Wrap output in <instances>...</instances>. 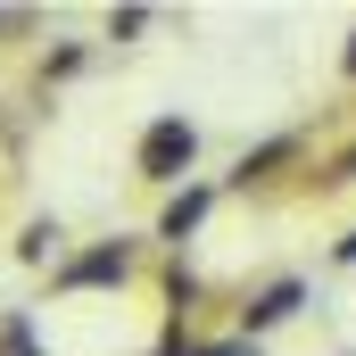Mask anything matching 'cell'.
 I'll use <instances>...</instances> for the list:
<instances>
[{
    "label": "cell",
    "instance_id": "6da1fadb",
    "mask_svg": "<svg viewBox=\"0 0 356 356\" xmlns=\"http://www.w3.org/2000/svg\"><path fill=\"white\" fill-rule=\"evenodd\" d=\"M191 158H199V133H191L182 116H158V124L141 133V175H149V182H175Z\"/></svg>",
    "mask_w": 356,
    "mask_h": 356
},
{
    "label": "cell",
    "instance_id": "7a4b0ae2",
    "mask_svg": "<svg viewBox=\"0 0 356 356\" xmlns=\"http://www.w3.org/2000/svg\"><path fill=\"white\" fill-rule=\"evenodd\" d=\"M124 266H133V249H124V241H108V249H91V257H75V266H67V290H91V282H124Z\"/></svg>",
    "mask_w": 356,
    "mask_h": 356
},
{
    "label": "cell",
    "instance_id": "3957f363",
    "mask_svg": "<svg viewBox=\"0 0 356 356\" xmlns=\"http://www.w3.org/2000/svg\"><path fill=\"white\" fill-rule=\"evenodd\" d=\"M298 298H307V290H298V282H273L266 298H257V307H249V332H266V323H282V315H298Z\"/></svg>",
    "mask_w": 356,
    "mask_h": 356
},
{
    "label": "cell",
    "instance_id": "277c9868",
    "mask_svg": "<svg viewBox=\"0 0 356 356\" xmlns=\"http://www.w3.org/2000/svg\"><path fill=\"white\" fill-rule=\"evenodd\" d=\"M199 216H207V191H182L175 207H166V241H182V232H199Z\"/></svg>",
    "mask_w": 356,
    "mask_h": 356
},
{
    "label": "cell",
    "instance_id": "5b68a950",
    "mask_svg": "<svg viewBox=\"0 0 356 356\" xmlns=\"http://www.w3.org/2000/svg\"><path fill=\"white\" fill-rule=\"evenodd\" d=\"M50 249H58V224H33V232H25V241H17V257H25V266H42V257H50Z\"/></svg>",
    "mask_w": 356,
    "mask_h": 356
},
{
    "label": "cell",
    "instance_id": "8992f818",
    "mask_svg": "<svg viewBox=\"0 0 356 356\" xmlns=\"http://www.w3.org/2000/svg\"><path fill=\"white\" fill-rule=\"evenodd\" d=\"M0 356H33V332H25V323H8V332H0Z\"/></svg>",
    "mask_w": 356,
    "mask_h": 356
},
{
    "label": "cell",
    "instance_id": "52a82bcc",
    "mask_svg": "<svg viewBox=\"0 0 356 356\" xmlns=\"http://www.w3.org/2000/svg\"><path fill=\"white\" fill-rule=\"evenodd\" d=\"M340 266H356V232H348V241H340Z\"/></svg>",
    "mask_w": 356,
    "mask_h": 356
},
{
    "label": "cell",
    "instance_id": "ba28073f",
    "mask_svg": "<svg viewBox=\"0 0 356 356\" xmlns=\"http://www.w3.org/2000/svg\"><path fill=\"white\" fill-rule=\"evenodd\" d=\"M199 356H241V348H199Z\"/></svg>",
    "mask_w": 356,
    "mask_h": 356
},
{
    "label": "cell",
    "instance_id": "9c48e42d",
    "mask_svg": "<svg viewBox=\"0 0 356 356\" xmlns=\"http://www.w3.org/2000/svg\"><path fill=\"white\" fill-rule=\"evenodd\" d=\"M348 75H356V42H348Z\"/></svg>",
    "mask_w": 356,
    "mask_h": 356
}]
</instances>
